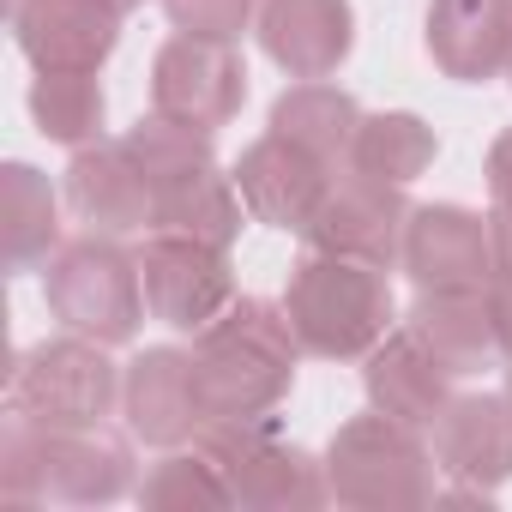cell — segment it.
<instances>
[{
  "label": "cell",
  "mask_w": 512,
  "mask_h": 512,
  "mask_svg": "<svg viewBox=\"0 0 512 512\" xmlns=\"http://www.w3.org/2000/svg\"><path fill=\"white\" fill-rule=\"evenodd\" d=\"M139 488L133 440L97 428H37L7 416L0 434V500L19 506H109Z\"/></svg>",
  "instance_id": "cell-2"
},
{
  "label": "cell",
  "mask_w": 512,
  "mask_h": 512,
  "mask_svg": "<svg viewBox=\"0 0 512 512\" xmlns=\"http://www.w3.org/2000/svg\"><path fill=\"white\" fill-rule=\"evenodd\" d=\"M115 410H121V368L109 344L79 332L19 350L7 374V416H25L37 428H97Z\"/></svg>",
  "instance_id": "cell-7"
},
{
  "label": "cell",
  "mask_w": 512,
  "mask_h": 512,
  "mask_svg": "<svg viewBox=\"0 0 512 512\" xmlns=\"http://www.w3.org/2000/svg\"><path fill=\"white\" fill-rule=\"evenodd\" d=\"M506 85H512V55H506Z\"/></svg>",
  "instance_id": "cell-33"
},
{
  "label": "cell",
  "mask_w": 512,
  "mask_h": 512,
  "mask_svg": "<svg viewBox=\"0 0 512 512\" xmlns=\"http://www.w3.org/2000/svg\"><path fill=\"white\" fill-rule=\"evenodd\" d=\"M266 127L284 133L290 145L326 157L332 169H344V163H350V139H356V127H362V103H356L344 85H332V79H296V85L278 91Z\"/></svg>",
  "instance_id": "cell-23"
},
{
  "label": "cell",
  "mask_w": 512,
  "mask_h": 512,
  "mask_svg": "<svg viewBox=\"0 0 512 512\" xmlns=\"http://www.w3.org/2000/svg\"><path fill=\"white\" fill-rule=\"evenodd\" d=\"M494 296V320H500V344H506V362H512V278H494L488 284Z\"/></svg>",
  "instance_id": "cell-30"
},
{
  "label": "cell",
  "mask_w": 512,
  "mask_h": 512,
  "mask_svg": "<svg viewBox=\"0 0 512 512\" xmlns=\"http://www.w3.org/2000/svg\"><path fill=\"white\" fill-rule=\"evenodd\" d=\"M103 7H115V13L127 19V13H139V7H145V0H103Z\"/></svg>",
  "instance_id": "cell-31"
},
{
  "label": "cell",
  "mask_w": 512,
  "mask_h": 512,
  "mask_svg": "<svg viewBox=\"0 0 512 512\" xmlns=\"http://www.w3.org/2000/svg\"><path fill=\"white\" fill-rule=\"evenodd\" d=\"M43 302L61 320V332L97 338L109 350L133 344L145 326V278L139 253H127L115 235H79L61 241L55 260L43 266Z\"/></svg>",
  "instance_id": "cell-5"
},
{
  "label": "cell",
  "mask_w": 512,
  "mask_h": 512,
  "mask_svg": "<svg viewBox=\"0 0 512 512\" xmlns=\"http://www.w3.org/2000/svg\"><path fill=\"white\" fill-rule=\"evenodd\" d=\"M284 308H290L302 350L320 362H362L398 326L392 272L344 260V253H320V247H308L290 266Z\"/></svg>",
  "instance_id": "cell-4"
},
{
  "label": "cell",
  "mask_w": 512,
  "mask_h": 512,
  "mask_svg": "<svg viewBox=\"0 0 512 512\" xmlns=\"http://www.w3.org/2000/svg\"><path fill=\"white\" fill-rule=\"evenodd\" d=\"M163 19H169L181 37L241 43V31L260 19V0H163Z\"/></svg>",
  "instance_id": "cell-27"
},
{
  "label": "cell",
  "mask_w": 512,
  "mask_h": 512,
  "mask_svg": "<svg viewBox=\"0 0 512 512\" xmlns=\"http://www.w3.org/2000/svg\"><path fill=\"white\" fill-rule=\"evenodd\" d=\"M229 175L241 187L247 217L266 223V229H284V235H308L314 217H320V205H326V193H332V181H338V169L326 157L290 145L272 127L253 145H241V157H235Z\"/></svg>",
  "instance_id": "cell-11"
},
{
  "label": "cell",
  "mask_w": 512,
  "mask_h": 512,
  "mask_svg": "<svg viewBox=\"0 0 512 512\" xmlns=\"http://www.w3.org/2000/svg\"><path fill=\"white\" fill-rule=\"evenodd\" d=\"M500 392H506V398H512V362H506V386H500Z\"/></svg>",
  "instance_id": "cell-32"
},
{
  "label": "cell",
  "mask_w": 512,
  "mask_h": 512,
  "mask_svg": "<svg viewBox=\"0 0 512 512\" xmlns=\"http://www.w3.org/2000/svg\"><path fill=\"white\" fill-rule=\"evenodd\" d=\"M440 157V139L422 115L410 109H380V115H362L356 139H350V175H368V181H392V187H410L434 169Z\"/></svg>",
  "instance_id": "cell-24"
},
{
  "label": "cell",
  "mask_w": 512,
  "mask_h": 512,
  "mask_svg": "<svg viewBox=\"0 0 512 512\" xmlns=\"http://www.w3.org/2000/svg\"><path fill=\"white\" fill-rule=\"evenodd\" d=\"M440 482L500 494L512 482V398L506 392H452L428 428Z\"/></svg>",
  "instance_id": "cell-17"
},
{
  "label": "cell",
  "mask_w": 512,
  "mask_h": 512,
  "mask_svg": "<svg viewBox=\"0 0 512 512\" xmlns=\"http://www.w3.org/2000/svg\"><path fill=\"white\" fill-rule=\"evenodd\" d=\"M61 187L37 163L0 169V260L7 272H43L61 247Z\"/></svg>",
  "instance_id": "cell-22"
},
{
  "label": "cell",
  "mask_w": 512,
  "mask_h": 512,
  "mask_svg": "<svg viewBox=\"0 0 512 512\" xmlns=\"http://www.w3.org/2000/svg\"><path fill=\"white\" fill-rule=\"evenodd\" d=\"M139 506H229V482L211 464V452L199 440L169 446L145 476H139Z\"/></svg>",
  "instance_id": "cell-26"
},
{
  "label": "cell",
  "mask_w": 512,
  "mask_h": 512,
  "mask_svg": "<svg viewBox=\"0 0 512 512\" xmlns=\"http://www.w3.org/2000/svg\"><path fill=\"white\" fill-rule=\"evenodd\" d=\"M247 103V61L235 43L211 37H169L151 55V109L193 127V133H223Z\"/></svg>",
  "instance_id": "cell-9"
},
{
  "label": "cell",
  "mask_w": 512,
  "mask_h": 512,
  "mask_svg": "<svg viewBox=\"0 0 512 512\" xmlns=\"http://www.w3.org/2000/svg\"><path fill=\"white\" fill-rule=\"evenodd\" d=\"M362 386H368V404L410 422V428H434V416L446 410L452 398V374L434 362V350L410 332V326H392L368 356H362Z\"/></svg>",
  "instance_id": "cell-21"
},
{
  "label": "cell",
  "mask_w": 512,
  "mask_h": 512,
  "mask_svg": "<svg viewBox=\"0 0 512 512\" xmlns=\"http://www.w3.org/2000/svg\"><path fill=\"white\" fill-rule=\"evenodd\" d=\"M422 49H428L434 73L452 79V85L506 79L512 0H428V13H422Z\"/></svg>",
  "instance_id": "cell-19"
},
{
  "label": "cell",
  "mask_w": 512,
  "mask_h": 512,
  "mask_svg": "<svg viewBox=\"0 0 512 512\" xmlns=\"http://www.w3.org/2000/svg\"><path fill=\"white\" fill-rule=\"evenodd\" d=\"M61 199L85 235H115V241L151 235V181H145L139 157L127 151V139L79 145L67 157Z\"/></svg>",
  "instance_id": "cell-15"
},
{
  "label": "cell",
  "mask_w": 512,
  "mask_h": 512,
  "mask_svg": "<svg viewBox=\"0 0 512 512\" xmlns=\"http://www.w3.org/2000/svg\"><path fill=\"white\" fill-rule=\"evenodd\" d=\"M326 488L338 506H434L440 494V464H434V446L422 440V428L386 416V410H368V416H350L332 446H326Z\"/></svg>",
  "instance_id": "cell-6"
},
{
  "label": "cell",
  "mask_w": 512,
  "mask_h": 512,
  "mask_svg": "<svg viewBox=\"0 0 512 512\" xmlns=\"http://www.w3.org/2000/svg\"><path fill=\"white\" fill-rule=\"evenodd\" d=\"M199 446L211 452V464L229 482V506H253V512H290V506H320L332 500L326 488V458L302 452L296 440H284L278 410L272 416H229V422H205Z\"/></svg>",
  "instance_id": "cell-8"
},
{
  "label": "cell",
  "mask_w": 512,
  "mask_h": 512,
  "mask_svg": "<svg viewBox=\"0 0 512 512\" xmlns=\"http://www.w3.org/2000/svg\"><path fill=\"white\" fill-rule=\"evenodd\" d=\"M253 37L284 79H332L356 55V7L350 0H260Z\"/></svg>",
  "instance_id": "cell-18"
},
{
  "label": "cell",
  "mask_w": 512,
  "mask_h": 512,
  "mask_svg": "<svg viewBox=\"0 0 512 512\" xmlns=\"http://www.w3.org/2000/svg\"><path fill=\"white\" fill-rule=\"evenodd\" d=\"M482 175H488V199L494 205H512V127L494 133V145L482 157Z\"/></svg>",
  "instance_id": "cell-28"
},
{
  "label": "cell",
  "mask_w": 512,
  "mask_h": 512,
  "mask_svg": "<svg viewBox=\"0 0 512 512\" xmlns=\"http://www.w3.org/2000/svg\"><path fill=\"white\" fill-rule=\"evenodd\" d=\"M488 235H494V278H512V205L488 211Z\"/></svg>",
  "instance_id": "cell-29"
},
{
  "label": "cell",
  "mask_w": 512,
  "mask_h": 512,
  "mask_svg": "<svg viewBox=\"0 0 512 512\" xmlns=\"http://www.w3.org/2000/svg\"><path fill=\"white\" fill-rule=\"evenodd\" d=\"M121 416H127V434L139 446H157V452L199 440L205 398H199L193 350H181V344H145L121 368Z\"/></svg>",
  "instance_id": "cell-13"
},
{
  "label": "cell",
  "mask_w": 512,
  "mask_h": 512,
  "mask_svg": "<svg viewBox=\"0 0 512 512\" xmlns=\"http://www.w3.org/2000/svg\"><path fill=\"white\" fill-rule=\"evenodd\" d=\"M139 278H145L151 320L181 332V338H199L241 296L235 290V266H229V247L187 241V235H145Z\"/></svg>",
  "instance_id": "cell-10"
},
{
  "label": "cell",
  "mask_w": 512,
  "mask_h": 512,
  "mask_svg": "<svg viewBox=\"0 0 512 512\" xmlns=\"http://www.w3.org/2000/svg\"><path fill=\"white\" fill-rule=\"evenodd\" d=\"M410 211H416V205L404 199V187L338 169V181H332V193H326V205H320V217H314V229H308L302 241L320 247V253H344V260L398 272Z\"/></svg>",
  "instance_id": "cell-12"
},
{
  "label": "cell",
  "mask_w": 512,
  "mask_h": 512,
  "mask_svg": "<svg viewBox=\"0 0 512 512\" xmlns=\"http://www.w3.org/2000/svg\"><path fill=\"white\" fill-rule=\"evenodd\" d=\"M121 139L151 181V235H187V241L235 247L247 205H241L235 175H223L211 133H193V127L151 109Z\"/></svg>",
  "instance_id": "cell-3"
},
{
  "label": "cell",
  "mask_w": 512,
  "mask_h": 512,
  "mask_svg": "<svg viewBox=\"0 0 512 512\" xmlns=\"http://www.w3.org/2000/svg\"><path fill=\"white\" fill-rule=\"evenodd\" d=\"M398 272L416 290H488L494 284V235L488 217L440 199V205H416L410 229H404V260Z\"/></svg>",
  "instance_id": "cell-14"
},
{
  "label": "cell",
  "mask_w": 512,
  "mask_h": 512,
  "mask_svg": "<svg viewBox=\"0 0 512 512\" xmlns=\"http://www.w3.org/2000/svg\"><path fill=\"white\" fill-rule=\"evenodd\" d=\"M404 326L434 350V362L452 380L506 368V344H500V320H494L488 290H416Z\"/></svg>",
  "instance_id": "cell-20"
},
{
  "label": "cell",
  "mask_w": 512,
  "mask_h": 512,
  "mask_svg": "<svg viewBox=\"0 0 512 512\" xmlns=\"http://www.w3.org/2000/svg\"><path fill=\"white\" fill-rule=\"evenodd\" d=\"M25 109H31V127L67 151L97 145L109 127V97L97 73H37L25 91Z\"/></svg>",
  "instance_id": "cell-25"
},
{
  "label": "cell",
  "mask_w": 512,
  "mask_h": 512,
  "mask_svg": "<svg viewBox=\"0 0 512 512\" xmlns=\"http://www.w3.org/2000/svg\"><path fill=\"white\" fill-rule=\"evenodd\" d=\"M302 338L290 326L284 296H235L199 338H193V374H199V398H205V422H229V416H272L290 386H296V362H302Z\"/></svg>",
  "instance_id": "cell-1"
},
{
  "label": "cell",
  "mask_w": 512,
  "mask_h": 512,
  "mask_svg": "<svg viewBox=\"0 0 512 512\" xmlns=\"http://www.w3.org/2000/svg\"><path fill=\"white\" fill-rule=\"evenodd\" d=\"M13 43L37 73H103L121 49V13L103 0H13Z\"/></svg>",
  "instance_id": "cell-16"
}]
</instances>
